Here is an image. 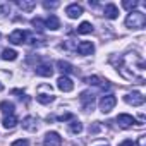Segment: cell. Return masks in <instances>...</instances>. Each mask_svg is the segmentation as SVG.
<instances>
[{"mask_svg": "<svg viewBox=\"0 0 146 146\" xmlns=\"http://www.w3.org/2000/svg\"><path fill=\"white\" fill-rule=\"evenodd\" d=\"M144 24H146V16L139 11H132L125 17V26L131 29H141V28H144Z\"/></svg>", "mask_w": 146, "mask_h": 146, "instance_id": "6da1fadb", "label": "cell"}, {"mask_svg": "<svg viewBox=\"0 0 146 146\" xmlns=\"http://www.w3.org/2000/svg\"><path fill=\"white\" fill-rule=\"evenodd\" d=\"M95 100L96 98H95V95L91 91H83L81 96H79V102H81V105H83V108L86 112H91L95 108Z\"/></svg>", "mask_w": 146, "mask_h": 146, "instance_id": "7a4b0ae2", "label": "cell"}, {"mask_svg": "<svg viewBox=\"0 0 146 146\" xmlns=\"http://www.w3.org/2000/svg\"><path fill=\"white\" fill-rule=\"evenodd\" d=\"M115 105H117V98H115V95H107V96H103V98L100 100V110H102L103 113L112 112Z\"/></svg>", "mask_w": 146, "mask_h": 146, "instance_id": "3957f363", "label": "cell"}, {"mask_svg": "<svg viewBox=\"0 0 146 146\" xmlns=\"http://www.w3.org/2000/svg\"><path fill=\"white\" fill-rule=\"evenodd\" d=\"M117 122H119V125L122 127V129H129V127H132V125H143L141 122H137L132 115H127V113H120L119 117H117Z\"/></svg>", "mask_w": 146, "mask_h": 146, "instance_id": "277c9868", "label": "cell"}, {"mask_svg": "<svg viewBox=\"0 0 146 146\" xmlns=\"http://www.w3.org/2000/svg\"><path fill=\"white\" fill-rule=\"evenodd\" d=\"M9 41L12 45H23L28 41V33L24 29H14L11 35H9Z\"/></svg>", "mask_w": 146, "mask_h": 146, "instance_id": "5b68a950", "label": "cell"}, {"mask_svg": "<svg viewBox=\"0 0 146 146\" xmlns=\"http://www.w3.org/2000/svg\"><path fill=\"white\" fill-rule=\"evenodd\" d=\"M124 102L127 105H132V107H141L144 103V96L141 93H137V91H132V93H127L124 96Z\"/></svg>", "mask_w": 146, "mask_h": 146, "instance_id": "8992f818", "label": "cell"}, {"mask_svg": "<svg viewBox=\"0 0 146 146\" xmlns=\"http://www.w3.org/2000/svg\"><path fill=\"white\" fill-rule=\"evenodd\" d=\"M43 146H62V137H60V134L55 132V131L46 132L45 141H43Z\"/></svg>", "mask_w": 146, "mask_h": 146, "instance_id": "52a82bcc", "label": "cell"}, {"mask_svg": "<svg viewBox=\"0 0 146 146\" xmlns=\"http://www.w3.org/2000/svg\"><path fill=\"white\" fill-rule=\"evenodd\" d=\"M57 88L60 91H64V93H70L72 90H74V83H72V79L67 78V76H60L57 79Z\"/></svg>", "mask_w": 146, "mask_h": 146, "instance_id": "ba28073f", "label": "cell"}, {"mask_svg": "<svg viewBox=\"0 0 146 146\" xmlns=\"http://www.w3.org/2000/svg\"><path fill=\"white\" fill-rule=\"evenodd\" d=\"M83 5H79V4H70V5H67L65 7V14H67V17L69 19H78L79 16H83Z\"/></svg>", "mask_w": 146, "mask_h": 146, "instance_id": "9c48e42d", "label": "cell"}, {"mask_svg": "<svg viewBox=\"0 0 146 146\" xmlns=\"http://www.w3.org/2000/svg\"><path fill=\"white\" fill-rule=\"evenodd\" d=\"M23 129L29 131V132H36L38 131V119L33 115H28L23 119Z\"/></svg>", "mask_w": 146, "mask_h": 146, "instance_id": "30bf717a", "label": "cell"}, {"mask_svg": "<svg viewBox=\"0 0 146 146\" xmlns=\"http://www.w3.org/2000/svg\"><path fill=\"white\" fill-rule=\"evenodd\" d=\"M35 72L38 76H41V78H52L53 69H52V64H40V65H36Z\"/></svg>", "mask_w": 146, "mask_h": 146, "instance_id": "8fae6325", "label": "cell"}, {"mask_svg": "<svg viewBox=\"0 0 146 146\" xmlns=\"http://www.w3.org/2000/svg\"><path fill=\"white\" fill-rule=\"evenodd\" d=\"M76 50H78L79 55H91V53L95 52V45H93L91 41H81V43L76 46Z\"/></svg>", "mask_w": 146, "mask_h": 146, "instance_id": "7c38bea8", "label": "cell"}, {"mask_svg": "<svg viewBox=\"0 0 146 146\" xmlns=\"http://www.w3.org/2000/svg\"><path fill=\"white\" fill-rule=\"evenodd\" d=\"M103 14H105V17H108V19H117V17H119V9H117L115 4H107L105 9H103Z\"/></svg>", "mask_w": 146, "mask_h": 146, "instance_id": "4fadbf2b", "label": "cell"}, {"mask_svg": "<svg viewBox=\"0 0 146 146\" xmlns=\"http://www.w3.org/2000/svg\"><path fill=\"white\" fill-rule=\"evenodd\" d=\"M45 28H48V29H52V31H57V29L60 28L58 17H57L55 14H50V16L46 17V21H45Z\"/></svg>", "mask_w": 146, "mask_h": 146, "instance_id": "5bb4252c", "label": "cell"}, {"mask_svg": "<svg viewBox=\"0 0 146 146\" xmlns=\"http://www.w3.org/2000/svg\"><path fill=\"white\" fill-rule=\"evenodd\" d=\"M57 67H58V70L62 72L64 76H65V74H70V72H74L72 64H69V62H65V60H58V62H57Z\"/></svg>", "mask_w": 146, "mask_h": 146, "instance_id": "9a60e30c", "label": "cell"}, {"mask_svg": "<svg viewBox=\"0 0 146 146\" xmlns=\"http://www.w3.org/2000/svg\"><path fill=\"white\" fill-rule=\"evenodd\" d=\"M2 124H4L5 129H12V127L17 125V117H16L14 113H12V115H5L4 120H2Z\"/></svg>", "mask_w": 146, "mask_h": 146, "instance_id": "2e32d148", "label": "cell"}, {"mask_svg": "<svg viewBox=\"0 0 146 146\" xmlns=\"http://www.w3.org/2000/svg\"><path fill=\"white\" fill-rule=\"evenodd\" d=\"M17 5H19L23 11H26V12H31V11L36 7V2H35V0H19Z\"/></svg>", "mask_w": 146, "mask_h": 146, "instance_id": "e0dca14e", "label": "cell"}, {"mask_svg": "<svg viewBox=\"0 0 146 146\" xmlns=\"http://www.w3.org/2000/svg\"><path fill=\"white\" fill-rule=\"evenodd\" d=\"M0 110H2L5 115H12L14 113V110H16V107H14V103L12 102H2V103H0Z\"/></svg>", "mask_w": 146, "mask_h": 146, "instance_id": "ac0fdd59", "label": "cell"}, {"mask_svg": "<svg viewBox=\"0 0 146 146\" xmlns=\"http://www.w3.org/2000/svg\"><path fill=\"white\" fill-rule=\"evenodd\" d=\"M69 131L72 134H81L83 132V124L78 120V119H72V122L69 124Z\"/></svg>", "mask_w": 146, "mask_h": 146, "instance_id": "d6986e66", "label": "cell"}, {"mask_svg": "<svg viewBox=\"0 0 146 146\" xmlns=\"http://www.w3.org/2000/svg\"><path fill=\"white\" fill-rule=\"evenodd\" d=\"M17 55H19V53H17L16 50H12V48H5V50L2 52V60H11V62H12V60L17 58Z\"/></svg>", "mask_w": 146, "mask_h": 146, "instance_id": "ffe728a7", "label": "cell"}, {"mask_svg": "<svg viewBox=\"0 0 146 146\" xmlns=\"http://www.w3.org/2000/svg\"><path fill=\"white\" fill-rule=\"evenodd\" d=\"M78 33L79 35H90V33H93V26H91V23H81L79 26H78Z\"/></svg>", "mask_w": 146, "mask_h": 146, "instance_id": "44dd1931", "label": "cell"}, {"mask_svg": "<svg viewBox=\"0 0 146 146\" xmlns=\"http://www.w3.org/2000/svg\"><path fill=\"white\" fill-rule=\"evenodd\" d=\"M53 98H55L53 95H45V93H38V95H36V100H38L41 105H50V103L53 102Z\"/></svg>", "mask_w": 146, "mask_h": 146, "instance_id": "7402d4cb", "label": "cell"}, {"mask_svg": "<svg viewBox=\"0 0 146 146\" xmlns=\"http://www.w3.org/2000/svg\"><path fill=\"white\" fill-rule=\"evenodd\" d=\"M84 83L90 84V86H102L103 81L98 78V76H90V78H84Z\"/></svg>", "mask_w": 146, "mask_h": 146, "instance_id": "603a6c76", "label": "cell"}, {"mask_svg": "<svg viewBox=\"0 0 146 146\" xmlns=\"http://www.w3.org/2000/svg\"><path fill=\"white\" fill-rule=\"evenodd\" d=\"M11 14V4L9 2H0V17H5Z\"/></svg>", "mask_w": 146, "mask_h": 146, "instance_id": "cb8c5ba5", "label": "cell"}, {"mask_svg": "<svg viewBox=\"0 0 146 146\" xmlns=\"http://www.w3.org/2000/svg\"><path fill=\"white\" fill-rule=\"evenodd\" d=\"M31 24H33L35 29H38V31L45 29V21H43L41 17H35V19H31Z\"/></svg>", "mask_w": 146, "mask_h": 146, "instance_id": "d4e9b609", "label": "cell"}, {"mask_svg": "<svg viewBox=\"0 0 146 146\" xmlns=\"http://www.w3.org/2000/svg\"><path fill=\"white\" fill-rule=\"evenodd\" d=\"M122 7L132 12V11L137 7V2H136V0H124V2H122Z\"/></svg>", "mask_w": 146, "mask_h": 146, "instance_id": "484cf974", "label": "cell"}, {"mask_svg": "<svg viewBox=\"0 0 146 146\" xmlns=\"http://www.w3.org/2000/svg\"><path fill=\"white\" fill-rule=\"evenodd\" d=\"M72 119H76V117H74V113H70V112L69 113H62V115L57 117L58 122H67V120H72Z\"/></svg>", "mask_w": 146, "mask_h": 146, "instance_id": "4316f807", "label": "cell"}, {"mask_svg": "<svg viewBox=\"0 0 146 146\" xmlns=\"http://www.w3.org/2000/svg\"><path fill=\"white\" fill-rule=\"evenodd\" d=\"M60 5V2H48V0H45L43 2V7L45 9H57Z\"/></svg>", "mask_w": 146, "mask_h": 146, "instance_id": "83f0119b", "label": "cell"}, {"mask_svg": "<svg viewBox=\"0 0 146 146\" xmlns=\"http://www.w3.org/2000/svg\"><path fill=\"white\" fill-rule=\"evenodd\" d=\"M11 146H29V141H28V139H17V141H14Z\"/></svg>", "mask_w": 146, "mask_h": 146, "instance_id": "f1b7e54d", "label": "cell"}, {"mask_svg": "<svg viewBox=\"0 0 146 146\" xmlns=\"http://www.w3.org/2000/svg\"><path fill=\"white\" fill-rule=\"evenodd\" d=\"M60 48H65V50H70V48H74V41H65L60 45Z\"/></svg>", "mask_w": 146, "mask_h": 146, "instance_id": "f546056e", "label": "cell"}, {"mask_svg": "<svg viewBox=\"0 0 146 146\" xmlns=\"http://www.w3.org/2000/svg\"><path fill=\"white\" fill-rule=\"evenodd\" d=\"M119 146H134V141H132V139H125V141H122Z\"/></svg>", "mask_w": 146, "mask_h": 146, "instance_id": "4dcf8cb0", "label": "cell"}, {"mask_svg": "<svg viewBox=\"0 0 146 146\" xmlns=\"http://www.w3.org/2000/svg\"><path fill=\"white\" fill-rule=\"evenodd\" d=\"M100 131V122H95V125L90 129V132H98Z\"/></svg>", "mask_w": 146, "mask_h": 146, "instance_id": "1f68e13d", "label": "cell"}, {"mask_svg": "<svg viewBox=\"0 0 146 146\" xmlns=\"http://www.w3.org/2000/svg\"><path fill=\"white\" fill-rule=\"evenodd\" d=\"M144 137L146 136H139V146H144Z\"/></svg>", "mask_w": 146, "mask_h": 146, "instance_id": "d6a6232c", "label": "cell"}, {"mask_svg": "<svg viewBox=\"0 0 146 146\" xmlns=\"http://www.w3.org/2000/svg\"><path fill=\"white\" fill-rule=\"evenodd\" d=\"M0 91H4V84L2 83H0Z\"/></svg>", "mask_w": 146, "mask_h": 146, "instance_id": "836d02e7", "label": "cell"}, {"mask_svg": "<svg viewBox=\"0 0 146 146\" xmlns=\"http://www.w3.org/2000/svg\"><path fill=\"white\" fill-rule=\"evenodd\" d=\"M102 146H108V144H102Z\"/></svg>", "mask_w": 146, "mask_h": 146, "instance_id": "e575fe53", "label": "cell"}]
</instances>
